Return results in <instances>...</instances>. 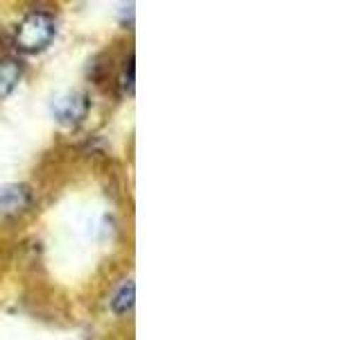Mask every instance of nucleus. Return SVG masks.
Wrapping results in <instances>:
<instances>
[{"label":"nucleus","mask_w":362,"mask_h":340,"mask_svg":"<svg viewBox=\"0 0 362 340\" xmlns=\"http://www.w3.org/2000/svg\"><path fill=\"white\" fill-rule=\"evenodd\" d=\"M54 21L45 11H32L16 28V48L23 52H39L54 39Z\"/></svg>","instance_id":"obj_1"},{"label":"nucleus","mask_w":362,"mask_h":340,"mask_svg":"<svg viewBox=\"0 0 362 340\" xmlns=\"http://www.w3.org/2000/svg\"><path fill=\"white\" fill-rule=\"evenodd\" d=\"M86 111H88V100L82 94H68L57 100L52 107L57 123L66 125V128H73V125L82 123L86 118Z\"/></svg>","instance_id":"obj_2"},{"label":"nucleus","mask_w":362,"mask_h":340,"mask_svg":"<svg viewBox=\"0 0 362 340\" xmlns=\"http://www.w3.org/2000/svg\"><path fill=\"white\" fill-rule=\"evenodd\" d=\"M32 193L25 184H7L0 188V215H16L28 209Z\"/></svg>","instance_id":"obj_3"},{"label":"nucleus","mask_w":362,"mask_h":340,"mask_svg":"<svg viewBox=\"0 0 362 340\" xmlns=\"http://www.w3.org/2000/svg\"><path fill=\"white\" fill-rule=\"evenodd\" d=\"M21 73H23L21 64L16 60H11V57L0 60V98H5L14 91V86L21 79Z\"/></svg>","instance_id":"obj_4"},{"label":"nucleus","mask_w":362,"mask_h":340,"mask_svg":"<svg viewBox=\"0 0 362 340\" xmlns=\"http://www.w3.org/2000/svg\"><path fill=\"white\" fill-rule=\"evenodd\" d=\"M134 300H136V288H134V281H124L122 286L118 288V293L113 295L111 300V309L116 311L118 315H124L134 309Z\"/></svg>","instance_id":"obj_5"}]
</instances>
